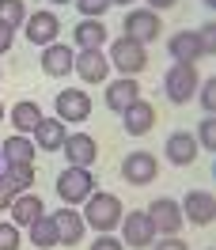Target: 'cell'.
Returning <instances> with one entry per match:
<instances>
[{"label":"cell","mask_w":216,"mask_h":250,"mask_svg":"<svg viewBox=\"0 0 216 250\" xmlns=\"http://www.w3.org/2000/svg\"><path fill=\"white\" fill-rule=\"evenodd\" d=\"M122 122H125V133H129V137H144V133L155 125V106L144 103V99H137L133 106L122 110Z\"/></svg>","instance_id":"cell-14"},{"label":"cell","mask_w":216,"mask_h":250,"mask_svg":"<svg viewBox=\"0 0 216 250\" xmlns=\"http://www.w3.org/2000/svg\"><path fill=\"white\" fill-rule=\"evenodd\" d=\"M148 220H152L155 235H178L182 231V208H178V201H171V197H159V201L148 205Z\"/></svg>","instance_id":"cell-7"},{"label":"cell","mask_w":216,"mask_h":250,"mask_svg":"<svg viewBox=\"0 0 216 250\" xmlns=\"http://www.w3.org/2000/svg\"><path fill=\"white\" fill-rule=\"evenodd\" d=\"M38 122H42V106H38V103L23 99V103H16V106H12V125H16L19 133H34V129H38Z\"/></svg>","instance_id":"cell-22"},{"label":"cell","mask_w":216,"mask_h":250,"mask_svg":"<svg viewBox=\"0 0 216 250\" xmlns=\"http://www.w3.org/2000/svg\"><path fill=\"white\" fill-rule=\"evenodd\" d=\"M84 205H87V208H84L80 216H84V224H91L99 235H110L118 224H122V216H125L122 201H118L114 193H91Z\"/></svg>","instance_id":"cell-1"},{"label":"cell","mask_w":216,"mask_h":250,"mask_svg":"<svg viewBox=\"0 0 216 250\" xmlns=\"http://www.w3.org/2000/svg\"><path fill=\"white\" fill-rule=\"evenodd\" d=\"M4 174H12L19 186H34V163H4Z\"/></svg>","instance_id":"cell-28"},{"label":"cell","mask_w":216,"mask_h":250,"mask_svg":"<svg viewBox=\"0 0 216 250\" xmlns=\"http://www.w3.org/2000/svg\"><path fill=\"white\" fill-rule=\"evenodd\" d=\"M91 250H125V243H122V239H114V235H99Z\"/></svg>","instance_id":"cell-34"},{"label":"cell","mask_w":216,"mask_h":250,"mask_svg":"<svg viewBox=\"0 0 216 250\" xmlns=\"http://www.w3.org/2000/svg\"><path fill=\"white\" fill-rule=\"evenodd\" d=\"M163 152H167V159L174 167H190L197 159V141H194V133H171Z\"/></svg>","instance_id":"cell-18"},{"label":"cell","mask_w":216,"mask_h":250,"mask_svg":"<svg viewBox=\"0 0 216 250\" xmlns=\"http://www.w3.org/2000/svg\"><path fill=\"white\" fill-rule=\"evenodd\" d=\"M110 4H133V0H110Z\"/></svg>","instance_id":"cell-38"},{"label":"cell","mask_w":216,"mask_h":250,"mask_svg":"<svg viewBox=\"0 0 216 250\" xmlns=\"http://www.w3.org/2000/svg\"><path fill=\"white\" fill-rule=\"evenodd\" d=\"M0 23L12 27V31H16L19 23H27V8H23V0H0Z\"/></svg>","instance_id":"cell-26"},{"label":"cell","mask_w":216,"mask_h":250,"mask_svg":"<svg viewBox=\"0 0 216 250\" xmlns=\"http://www.w3.org/2000/svg\"><path fill=\"white\" fill-rule=\"evenodd\" d=\"M8 212H12V224H16V228H31L34 220L42 216V197H38V193H19Z\"/></svg>","instance_id":"cell-20"},{"label":"cell","mask_w":216,"mask_h":250,"mask_svg":"<svg viewBox=\"0 0 216 250\" xmlns=\"http://www.w3.org/2000/svg\"><path fill=\"white\" fill-rule=\"evenodd\" d=\"M8 49H12V27L0 23V53H8Z\"/></svg>","instance_id":"cell-36"},{"label":"cell","mask_w":216,"mask_h":250,"mask_svg":"<svg viewBox=\"0 0 216 250\" xmlns=\"http://www.w3.org/2000/svg\"><path fill=\"white\" fill-rule=\"evenodd\" d=\"M76 46L80 49H99L103 42H107V27L99 23V19H84V23H76Z\"/></svg>","instance_id":"cell-23"},{"label":"cell","mask_w":216,"mask_h":250,"mask_svg":"<svg viewBox=\"0 0 216 250\" xmlns=\"http://www.w3.org/2000/svg\"><path fill=\"white\" fill-rule=\"evenodd\" d=\"M155 174H159V163H155L152 152H129L122 163V178L129 186H152Z\"/></svg>","instance_id":"cell-6"},{"label":"cell","mask_w":216,"mask_h":250,"mask_svg":"<svg viewBox=\"0 0 216 250\" xmlns=\"http://www.w3.org/2000/svg\"><path fill=\"white\" fill-rule=\"evenodd\" d=\"M72 72H76L84 83H103L107 72H110V61L99 49H80L76 57H72Z\"/></svg>","instance_id":"cell-12"},{"label":"cell","mask_w":216,"mask_h":250,"mask_svg":"<svg viewBox=\"0 0 216 250\" xmlns=\"http://www.w3.org/2000/svg\"><path fill=\"white\" fill-rule=\"evenodd\" d=\"M122 243L125 247H152L155 243V228L152 220H148V212H125L122 216Z\"/></svg>","instance_id":"cell-11"},{"label":"cell","mask_w":216,"mask_h":250,"mask_svg":"<svg viewBox=\"0 0 216 250\" xmlns=\"http://www.w3.org/2000/svg\"><path fill=\"white\" fill-rule=\"evenodd\" d=\"M140 99V83H137V76H122V80H114L107 87V106L110 110H118L122 114L125 106H133Z\"/></svg>","instance_id":"cell-17"},{"label":"cell","mask_w":216,"mask_h":250,"mask_svg":"<svg viewBox=\"0 0 216 250\" xmlns=\"http://www.w3.org/2000/svg\"><path fill=\"white\" fill-rule=\"evenodd\" d=\"M53 106H57V118H61L65 125L87 122V114H91V95H84L80 87H65V91L53 99Z\"/></svg>","instance_id":"cell-5"},{"label":"cell","mask_w":216,"mask_h":250,"mask_svg":"<svg viewBox=\"0 0 216 250\" xmlns=\"http://www.w3.org/2000/svg\"><path fill=\"white\" fill-rule=\"evenodd\" d=\"M19 193H27V189L19 186L12 174H0V208H12V201H16Z\"/></svg>","instance_id":"cell-27"},{"label":"cell","mask_w":216,"mask_h":250,"mask_svg":"<svg viewBox=\"0 0 216 250\" xmlns=\"http://www.w3.org/2000/svg\"><path fill=\"white\" fill-rule=\"evenodd\" d=\"M194 141H197L201 148H209V152L216 148V118H213V114H209V118L197 125V137H194Z\"/></svg>","instance_id":"cell-29"},{"label":"cell","mask_w":216,"mask_h":250,"mask_svg":"<svg viewBox=\"0 0 216 250\" xmlns=\"http://www.w3.org/2000/svg\"><path fill=\"white\" fill-rule=\"evenodd\" d=\"M197 42H201V53H205V57H213V53H216V23H205V27H201V31H197Z\"/></svg>","instance_id":"cell-30"},{"label":"cell","mask_w":216,"mask_h":250,"mask_svg":"<svg viewBox=\"0 0 216 250\" xmlns=\"http://www.w3.org/2000/svg\"><path fill=\"white\" fill-rule=\"evenodd\" d=\"M201 99V106L209 110V114H213L216 110V80H205V83H197V91H194Z\"/></svg>","instance_id":"cell-31"},{"label":"cell","mask_w":216,"mask_h":250,"mask_svg":"<svg viewBox=\"0 0 216 250\" xmlns=\"http://www.w3.org/2000/svg\"><path fill=\"white\" fill-rule=\"evenodd\" d=\"M171 57H174V64H197L205 53H201V42H197V31H178V34H171Z\"/></svg>","instance_id":"cell-15"},{"label":"cell","mask_w":216,"mask_h":250,"mask_svg":"<svg viewBox=\"0 0 216 250\" xmlns=\"http://www.w3.org/2000/svg\"><path fill=\"white\" fill-rule=\"evenodd\" d=\"M76 8L84 12V19H99L110 8V0H76Z\"/></svg>","instance_id":"cell-32"},{"label":"cell","mask_w":216,"mask_h":250,"mask_svg":"<svg viewBox=\"0 0 216 250\" xmlns=\"http://www.w3.org/2000/svg\"><path fill=\"white\" fill-rule=\"evenodd\" d=\"M152 250H190V247H186L178 235H163V239H159V243H155Z\"/></svg>","instance_id":"cell-35"},{"label":"cell","mask_w":216,"mask_h":250,"mask_svg":"<svg viewBox=\"0 0 216 250\" xmlns=\"http://www.w3.org/2000/svg\"><path fill=\"white\" fill-rule=\"evenodd\" d=\"M0 152H4V163H34V144L27 141L23 133H19V137H8Z\"/></svg>","instance_id":"cell-24"},{"label":"cell","mask_w":216,"mask_h":250,"mask_svg":"<svg viewBox=\"0 0 216 250\" xmlns=\"http://www.w3.org/2000/svg\"><path fill=\"white\" fill-rule=\"evenodd\" d=\"M0 76H4V72H0Z\"/></svg>","instance_id":"cell-42"},{"label":"cell","mask_w":216,"mask_h":250,"mask_svg":"<svg viewBox=\"0 0 216 250\" xmlns=\"http://www.w3.org/2000/svg\"><path fill=\"white\" fill-rule=\"evenodd\" d=\"M72 49L61 46V42H53V46L42 49V72L46 76H65V72H72Z\"/></svg>","instance_id":"cell-19"},{"label":"cell","mask_w":216,"mask_h":250,"mask_svg":"<svg viewBox=\"0 0 216 250\" xmlns=\"http://www.w3.org/2000/svg\"><path fill=\"white\" fill-rule=\"evenodd\" d=\"M0 174H4V152H0Z\"/></svg>","instance_id":"cell-39"},{"label":"cell","mask_w":216,"mask_h":250,"mask_svg":"<svg viewBox=\"0 0 216 250\" xmlns=\"http://www.w3.org/2000/svg\"><path fill=\"white\" fill-rule=\"evenodd\" d=\"M159 31H163V23H159V12H152V8H137V12L125 16V38H133L140 46L152 42Z\"/></svg>","instance_id":"cell-9"},{"label":"cell","mask_w":216,"mask_h":250,"mask_svg":"<svg viewBox=\"0 0 216 250\" xmlns=\"http://www.w3.org/2000/svg\"><path fill=\"white\" fill-rule=\"evenodd\" d=\"M0 250H19V228L16 224H0Z\"/></svg>","instance_id":"cell-33"},{"label":"cell","mask_w":216,"mask_h":250,"mask_svg":"<svg viewBox=\"0 0 216 250\" xmlns=\"http://www.w3.org/2000/svg\"><path fill=\"white\" fill-rule=\"evenodd\" d=\"M31 243L34 247H57V224H53V216H42L31 224Z\"/></svg>","instance_id":"cell-25"},{"label":"cell","mask_w":216,"mask_h":250,"mask_svg":"<svg viewBox=\"0 0 216 250\" xmlns=\"http://www.w3.org/2000/svg\"><path fill=\"white\" fill-rule=\"evenodd\" d=\"M110 64L122 72V76H137V72H144L148 68V49L140 46V42H133V38H118L114 46H110Z\"/></svg>","instance_id":"cell-2"},{"label":"cell","mask_w":216,"mask_h":250,"mask_svg":"<svg viewBox=\"0 0 216 250\" xmlns=\"http://www.w3.org/2000/svg\"><path fill=\"white\" fill-rule=\"evenodd\" d=\"M61 148H65L68 167H91L95 159H99V144H95V137H87V133H68Z\"/></svg>","instance_id":"cell-10"},{"label":"cell","mask_w":216,"mask_h":250,"mask_svg":"<svg viewBox=\"0 0 216 250\" xmlns=\"http://www.w3.org/2000/svg\"><path fill=\"white\" fill-rule=\"evenodd\" d=\"M148 4H155L152 12H159V8H174V4H178V0H148Z\"/></svg>","instance_id":"cell-37"},{"label":"cell","mask_w":216,"mask_h":250,"mask_svg":"<svg viewBox=\"0 0 216 250\" xmlns=\"http://www.w3.org/2000/svg\"><path fill=\"white\" fill-rule=\"evenodd\" d=\"M53 4H68V0H53Z\"/></svg>","instance_id":"cell-40"},{"label":"cell","mask_w":216,"mask_h":250,"mask_svg":"<svg viewBox=\"0 0 216 250\" xmlns=\"http://www.w3.org/2000/svg\"><path fill=\"white\" fill-rule=\"evenodd\" d=\"M53 224H57V243H65V247H76L80 239H84V216H80L76 208H68L65 205L61 212H53Z\"/></svg>","instance_id":"cell-16"},{"label":"cell","mask_w":216,"mask_h":250,"mask_svg":"<svg viewBox=\"0 0 216 250\" xmlns=\"http://www.w3.org/2000/svg\"><path fill=\"white\" fill-rule=\"evenodd\" d=\"M197 68L194 64H171L167 76H163V87H167V99L174 103V106H182V103H190L194 99V91H197Z\"/></svg>","instance_id":"cell-4"},{"label":"cell","mask_w":216,"mask_h":250,"mask_svg":"<svg viewBox=\"0 0 216 250\" xmlns=\"http://www.w3.org/2000/svg\"><path fill=\"white\" fill-rule=\"evenodd\" d=\"M91 186H95L91 167H65V171L57 174V193H61L65 205L87 201V197H91Z\"/></svg>","instance_id":"cell-3"},{"label":"cell","mask_w":216,"mask_h":250,"mask_svg":"<svg viewBox=\"0 0 216 250\" xmlns=\"http://www.w3.org/2000/svg\"><path fill=\"white\" fill-rule=\"evenodd\" d=\"M27 38H31L34 46H53L57 42V34H61V23H57V16L53 12H34V16H27Z\"/></svg>","instance_id":"cell-13"},{"label":"cell","mask_w":216,"mask_h":250,"mask_svg":"<svg viewBox=\"0 0 216 250\" xmlns=\"http://www.w3.org/2000/svg\"><path fill=\"white\" fill-rule=\"evenodd\" d=\"M0 118H4V103H0Z\"/></svg>","instance_id":"cell-41"},{"label":"cell","mask_w":216,"mask_h":250,"mask_svg":"<svg viewBox=\"0 0 216 250\" xmlns=\"http://www.w3.org/2000/svg\"><path fill=\"white\" fill-rule=\"evenodd\" d=\"M65 122L61 118H42L38 122V129H34V141H38V148H46V152H57L65 144Z\"/></svg>","instance_id":"cell-21"},{"label":"cell","mask_w":216,"mask_h":250,"mask_svg":"<svg viewBox=\"0 0 216 250\" xmlns=\"http://www.w3.org/2000/svg\"><path fill=\"white\" fill-rule=\"evenodd\" d=\"M178 208H182V220H190L194 228H209L213 216H216V197L205 193V189H190Z\"/></svg>","instance_id":"cell-8"}]
</instances>
